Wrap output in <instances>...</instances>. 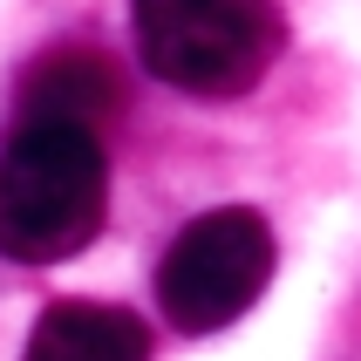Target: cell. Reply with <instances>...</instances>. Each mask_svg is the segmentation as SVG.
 Instances as JSON below:
<instances>
[{
    "mask_svg": "<svg viewBox=\"0 0 361 361\" xmlns=\"http://www.w3.org/2000/svg\"><path fill=\"white\" fill-rule=\"evenodd\" d=\"M109 212V157L82 123H14L0 143V252L20 266L75 259Z\"/></svg>",
    "mask_w": 361,
    "mask_h": 361,
    "instance_id": "6da1fadb",
    "label": "cell"
},
{
    "mask_svg": "<svg viewBox=\"0 0 361 361\" xmlns=\"http://www.w3.org/2000/svg\"><path fill=\"white\" fill-rule=\"evenodd\" d=\"M137 61L157 82L204 102H232L259 89L280 61L286 20L280 0H130Z\"/></svg>",
    "mask_w": 361,
    "mask_h": 361,
    "instance_id": "7a4b0ae2",
    "label": "cell"
},
{
    "mask_svg": "<svg viewBox=\"0 0 361 361\" xmlns=\"http://www.w3.org/2000/svg\"><path fill=\"white\" fill-rule=\"evenodd\" d=\"M273 225L252 204L198 212L157 259V307L178 334H219L266 293L273 280Z\"/></svg>",
    "mask_w": 361,
    "mask_h": 361,
    "instance_id": "3957f363",
    "label": "cell"
},
{
    "mask_svg": "<svg viewBox=\"0 0 361 361\" xmlns=\"http://www.w3.org/2000/svg\"><path fill=\"white\" fill-rule=\"evenodd\" d=\"M123 109V75L102 48H48L20 82V123H82L96 130Z\"/></svg>",
    "mask_w": 361,
    "mask_h": 361,
    "instance_id": "277c9868",
    "label": "cell"
},
{
    "mask_svg": "<svg viewBox=\"0 0 361 361\" xmlns=\"http://www.w3.org/2000/svg\"><path fill=\"white\" fill-rule=\"evenodd\" d=\"M20 361H150V327L109 300H55Z\"/></svg>",
    "mask_w": 361,
    "mask_h": 361,
    "instance_id": "5b68a950",
    "label": "cell"
}]
</instances>
